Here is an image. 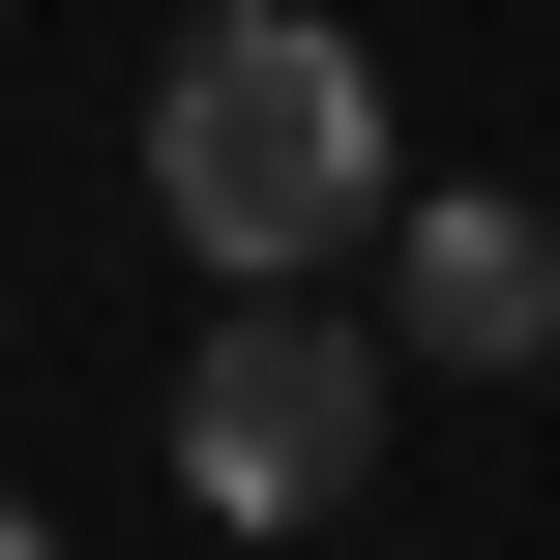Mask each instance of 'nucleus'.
I'll return each mask as SVG.
<instances>
[{
  "label": "nucleus",
  "instance_id": "nucleus-1",
  "mask_svg": "<svg viewBox=\"0 0 560 560\" xmlns=\"http://www.w3.org/2000/svg\"><path fill=\"white\" fill-rule=\"evenodd\" d=\"M148 207H177L236 295H325V236H384V89H354V30H295V0L177 30V89H148Z\"/></svg>",
  "mask_w": 560,
  "mask_h": 560
},
{
  "label": "nucleus",
  "instance_id": "nucleus-2",
  "mask_svg": "<svg viewBox=\"0 0 560 560\" xmlns=\"http://www.w3.org/2000/svg\"><path fill=\"white\" fill-rule=\"evenodd\" d=\"M354 472H384V325L236 295V325L177 354V502H207V532H325Z\"/></svg>",
  "mask_w": 560,
  "mask_h": 560
},
{
  "label": "nucleus",
  "instance_id": "nucleus-3",
  "mask_svg": "<svg viewBox=\"0 0 560 560\" xmlns=\"http://www.w3.org/2000/svg\"><path fill=\"white\" fill-rule=\"evenodd\" d=\"M413 354H443V384H532L560 354V236L532 207H413Z\"/></svg>",
  "mask_w": 560,
  "mask_h": 560
},
{
  "label": "nucleus",
  "instance_id": "nucleus-4",
  "mask_svg": "<svg viewBox=\"0 0 560 560\" xmlns=\"http://www.w3.org/2000/svg\"><path fill=\"white\" fill-rule=\"evenodd\" d=\"M0 560H59V532H30V502H0Z\"/></svg>",
  "mask_w": 560,
  "mask_h": 560
}]
</instances>
